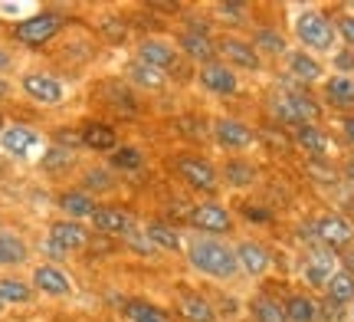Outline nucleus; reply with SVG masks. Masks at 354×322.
Instances as JSON below:
<instances>
[{
	"label": "nucleus",
	"instance_id": "13d9d810",
	"mask_svg": "<svg viewBox=\"0 0 354 322\" xmlns=\"http://www.w3.org/2000/svg\"><path fill=\"white\" fill-rule=\"evenodd\" d=\"M7 125H10V122H7V118H3V112H0V135H3V129H7Z\"/></svg>",
	"mask_w": 354,
	"mask_h": 322
},
{
	"label": "nucleus",
	"instance_id": "e433bc0d",
	"mask_svg": "<svg viewBox=\"0 0 354 322\" xmlns=\"http://www.w3.org/2000/svg\"><path fill=\"white\" fill-rule=\"evenodd\" d=\"M0 299H3V306H30L37 299V289L30 283V276L0 273Z\"/></svg>",
	"mask_w": 354,
	"mask_h": 322
},
{
	"label": "nucleus",
	"instance_id": "b1692460",
	"mask_svg": "<svg viewBox=\"0 0 354 322\" xmlns=\"http://www.w3.org/2000/svg\"><path fill=\"white\" fill-rule=\"evenodd\" d=\"M216 168H220V184L230 188V191H250V188L259 184V175H263L259 165L246 155H227L223 165H216Z\"/></svg>",
	"mask_w": 354,
	"mask_h": 322
},
{
	"label": "nucleus",
	"instance_id": "f03ea898",
	"mask_svg": "<svg viewBox=\"0 0 354 322\" xmlns=\"http://www.w3.org/2000/svg\"><path fill=\"white\" fill-rule=\"evenodd\" d=\"M184 260L187 267L203 280H216V283H233L240 280V263H236V250L223 237H203V233H190L184 244Z\"/></svg>",
	"mask_w": 354,
	"mask_h": 322
},
{
	"label": "nucleus",
	"instance_id": "9d476101",
	"mask_svg": "<svg viewBox=\"0 0 354 322\" xmlns=\"http://www.w3.org/2000/svg\"><path fill=\"white\" fill-rule=\"evenodd\" d=\"M210 138L220 152H227V155H243V152H250L259 138H256V129L240 116H216L210 122Z\"/></svg>",
	"mask_w": 354,
	"mask_h": 322
},
{
	"label": "nucleus",
	"instance_id": "f3484780",
	"mask_svg": "<svg viewBox=\"0 0 354 322\" xmlns=\"http://www.w3.org/2000/svg\"><path fill=\"white\" fill-rule=\"evenodd\" d=\"M292 148L305 155V161H331L335 155V138L325 125H302V129L289 132Z\"/></svg>",
	"mask_w": 354,
	"mask_h": 322
},
{
	"label": "nucleus",
	"instance_id": "bb28decb",
	"mask_svg": "<svg viewBox=\"0 0 354 322\" xmlns=\"http://www.w3.org/2000/svg\"><path fill=\"white\" fill-rule=\"evenodd\" d=\"M46 240H53L56 247H63L66 253L73 257L79 250L88 247V227L79 224V220H69V217H56L46 224Z\"/></svg>",
	"mask_w": 354,
	"mask_h": 322
},
{
	"label": "nucleus",
	"instance_id": "de8ad7c7",
	"mask_svg": "<svg viewBox=\"0 0 354 322\" xmlns=\"http://www.w3.org/2000/svg\"><path fill=\"white\" fill-rule=\"evenodd\" d=\"M331 66H335L338 76H354V50L338 46V50L331 53Z\"/></svg>",
	"mask_w": 354,
	"mask_h": 322
},
{
	"label": "nucleus",
	"instance_id": "1a4fd4ad",
	"mask_svg": "<svg viewBox=\"0 0 354 322\" xmlns=\"http://www.w3.org/2000/svg\"><path fill=\"white\" fill-rule=\"evenodd\" d=\"M17 89L26 102L39 109H59L66 102V82L50 69H24L17 79Z\"/></svg>",
	"mask_w": 354,
	"mask_h": 322
},
{
	"label": "nucleus",
	"instance_id": "6ab92c4d",
	"mask_svg": "<svg viewBox=\"0 0 354 322\" xmlns=\"http://www.w3.org/2000/svg\"><path fill=\"white\" fill-rule=\"evenodd\" d=\"M92 231L102 233V237H118V240H128L131 233L138 231V217L128 211V207L118 204H99V211L92 214Z\"/></svg>",
	"mask_w": 354,
	"mask_h": 322
},
{
	"label": "nucleus",
	"instance_id": "603ef678",
	"mask_svg": "<svg viewBox=\"0 0 354 322\" xmlns=\"http://www.w3.org/2000/svg\"><path fill=\"white\" fill-rule=\"evenodd\" d=\"M338 135L348 148H354V116H338Z\"/></svg>",
	"mask_w": 354,
	"mask_h": 322
},
{
	"label": "nucleus",
	"instance_id": "5701e85b",
	"mask_svg": "<svg viewBox=\"0 0 354 322\" xmlns=\"http://www.w3.org/2000/svg\"><path fill=\"white\" fill-rule=\"evenodd\" d=\"M39 145H43V135L33 125H26V122H10L3 129V135H0V152L7 158H17V161H26Z\"/></svg>",
	"mask_w": 354,
	"mask_h": 322
},
{
	"label": "nucleus",
	"instance_id": "864d4df0",
	"mask_svg": "<svg viewBox=\"0 0 354 322\" xmlns=\"http://www.w3.org/2000/svg\"><path fill=\"white\" fill-rule=\"evenodd\" d=\"M338 171H342L344 184H351V188H354V155H344L342 161H338Z\"/></svg>",
	"mask_w": 354,
	"mask_h": 322
},
{
	"label": "nucleus",
	"instance_id": "412c9836",
	"mask_svg": "<svg viewBox=\"0 0 354 322\" xmlns=\"http://www.w3.org/2000/svg\"><path fill=\"white\" fill-rule=\"evenodd\" d=\"M318 99L325 105V112L335 116H354V76H338L331 73L318 86Z\"/></svg>",
	"mask_w": 354,
	"mask_h": 322
},
{
	"label": "nucleus",
	"instance_id": "49530a36",
	"mask_svg": "<svg viewBox=\"0 0 354 322\" xmlns=\"http://www.w3.org/2000/svg\"><path fill=\"white\" fill-rule=\"evenodd\" d=\"M256 138H259V142H263V145H269L272 152H282V148H292L289 132L276 129V125H266L263 132H256Z\"/></svg>",
	"mask_w": 354,
	"mask_h": 322
},
{
	"label": "nucleus",
	"instance_id": "c85d7f7f",
	"mask_svg": "<svg viewBox=\"0 0 354 322\" xmlns=\"http://www.w3.org/2000/svg\"><path fill=\"white\" fill-rule=\"evenodd\" d=\"M282 310L289 322H322V296L308 293V289H286Z\"/></svg>",
	"mask_w": 354,
	"mask_h": 322
},
{
	"label": "nucleus",
	"instance_id": "7ed1b4c3",
	"mask_svg": "<svg viewBox=\"0 0 354 322\" xmlns=\"http://www.w3.org/2000/svg\"><path fill=\"white\" fill-rule=\"evenodd\" d=\"M73 24V17L59 7H43V10L30 13L24 20H13L7 26V37H10L13 46H20V50H30V53H39L46 50L50 43L59 39L66 26Z\"/></svg>",
	"mask_w": 354,
	"mask_h": 322
},
{
	"label": "nucleus",
	"instance_id": "ea45409f",
	"mask_svg": "<svg viewBox=\"0 0 354 322\" xmlns=\"http://www.w3.org/2000/svg\"><path fill=\"white\" fill-rule=\"evenodd\" d=\"M39 168H43L46 175H66V171L76 168V155L56 148V145H46V152L39 155Z\"/></svg>",
	"mask_w": 354,
	"mask_h": 322
},
{
	"label": "nucleus",
	"instance_id": "8fccbe9b",
	"mask_svg": "<svg viewBox=\"0 0 354 322\" xmlns=\"http://www.w3.org/2000/svg\"><path fill=\"white\" fill-rule=\"evenodd\" d=\"M39 257H43V263H53V267H63L66 260H69V253H66L63 247H56L53 240H46V237H43V244H39Z\"/></svg>",
	"mask_w": 354,
	"mask_h": 322
},
{
	"label": "nucleus",
	"instance_id": "72a5a7b5",
	"mask_svg": "<svg viewBox=\"0 0 354 322\" xmlns=\"http://www.w3.org/2000/svg\"><path fill=\"white\" fill-rule=\"evenodd\" d=\"M122 79H125L135 92H161L167 86L165 73H158V69H151V66H145L141 60H128V63L122 66Z\"/></svg>",
	"mask_w": 354,
	"mask_h": 322
},
{
	"label": "nucleus",
	"instance_id": "09e8293b",
	"mask_svg": "<svg viewBox=\"0 0 354 322\" xmlns=\"http://www.w3.org/2000/svg\"><path fill=\"white\" fill-rule=\"evenodd\" d=\"M125 247H131L135 253H141V257H158V250L151 247V240H148V233H145V227H138V231L131 233L125 240Z\"/></svg>",
	"mask_w": 354,
	"mask_h": 322
},
{
	"label": "nucleus",
	"instance_id": "4be33fe9",
	"mask_svg": "<svg viewBox=\"0 0 354 322\" xmlns=\"http://www.w3.org/2000/svg\"><path fill=\"white\" fill-rule=\"evenodd\" d=\"M30 283L37 289V296H50V299L73 296V276L63 267H53V263H43V260L30 270Z\"/></svg>",
	"mask_w": 354,
	"mask_h": 322
},
{
	"label": "nucleus",
	"instance_id": "3c124183",
	"mask_svg": "<svg viewBox=\"0 0 354 322\" xmlns=\"http://www.w3.org/2000/svg\"><path fill=\"white\" fill-rule=\"evenodd\" d=\"M17 69V53L0 39V76H7V73H13Z\"/></svg>",
	"mask_w": 354,
	"mask_h": 322
},
{
	"label": "nucleus",
	"instance_id": "a19ab883",
	"mask_svg": "<svg viewBox=\"0 0 354 322\" xmlns=\"http://www.w3.org/2000/svg\"><path fill=\"white\" fill-rule=\"evenodd\" d=\"M99 37L109 43V46H122L128 39V17H118V13H105L99 20Z\"/></svg>",
	"mask_w": 354,
	"mask_h": 322
},
{
	"label": "nucleus",
	"instance_id": "680f3d73",
	"mask_svg": "<svg viewBox=\"0 0 354 322\" xmlns=\"http://www.w3.org/2000/svg\"><path fill=\"white\" fill-rule=\"evenodd\" d=\"M0 220H3V217H0ZM0 227H3V224H0Z\"/></svg>",
	"mask_w": 354,
	"mask_h": 322
},
{
	"label": "nucleus",
	"instance_id": "5fc2aeb1",
	"mask_svg": "<svg viewBox=\"0 0 354 322\" xmlns=\"http://www.w3.org/2000/svg\"><path fill=\"white\" fill-rule=\"evenodd\" d=\"M338 267H342L344 273H351V276H354V247H348L344 253H338Z\"/></svg>",
	"mask_w": 354,
	"mask_h": 322
},
{
	"label": "nucleus",
	"instance_id": "9b49d317",
	"mask_svg": "<svg viewBox=\"0 0 354 322\" xmlns=\"http://www.w3.org/2000/svg\"><path fill=\"white\" fill-rule=\"evenodd\" d=\"M338 270V253H331L325 247H305L302 260H299V280H302V289L308 293H318L328 283L331 276Z\"/></svg>",
	"mask_w": 354,
	"mask_h": 322
},
{
	"label": "nucleus",
	"instance_id": "473e14b6",
	"mask_svg": "<svg viewBox=\"0 0 354 322\" xmlns=\"http://www.w3.org/2000/svg\"><path fill=\"white\" fill-rule=\"evenodd\" d=\"M145 233H148V240H151V247L158 250V253H184V233H180V227L177 224H171V220H148L145 224Z\"/></svg>",
	"mask_w": 354,
	"mask_h": 322
},
{
	"label": "nucleus",
	"instance_id": "39448f33",
	"mask_svg": "<svg viewBox=\"0 0 354 322\" xmlns=\"http://www.w3.org/2000/svg\"><path fill=\"white\" fill-rule=\"evenodd\" d=\"M135 60H141L145 66H151L158 73H165L167 82H194L197 76V66H190L180 53H177L174 39L165 37H141L135 43Z\"/></svg>",
	"mask_w": 354,
	"mask_h": 322
},
{
	"label": "nucleus",
	"instance_id": "f8f14e48",
	"mask_svg": "<svg viewBox=\"0 0 354 322\" xmlns=\"http://www.w3.org/2000/svg\"><path fill=\"white\" fill-rule=\"evenodd\" d=\"M312 224H315L318 247H325L331 253H344L348 247H354V224L342 211H322L312 217Z\"/></svg>",
	"mask_w": 354,
	"mask_h": 322
},
{
	"label": "nucleus",
	"instance_id": "bf43d9fd",
	"mask_svg": "<svg viewBox=\"0 0 354 322\" xmlns=\"http://www.w3.org/2000/svg\"><path fill=\"white\" fill-rule=\"evenodd\" d=\"M3 312H7V306H3V299H0V316H3Z\"/></svg>",
	"mask_w": 354,
	"mask_h": 322
},
{
	"label": "nucleus",
	"instance_id": "6e6d98bb",
	"mask_svg": "<svg viewBox=\"0 0 354 322\" xmlns=\"http://www.w3.org/2000/svg\"><path fill=\"white\" fill-rule=\"evenodd\" d=\"M13 89H17V86H13L10 79L7 76H0V105H7L13 99Z\"/></svg>",
	"mask_w": 354,
	"mask_h": 322
},
{
	"label": "nucleus",
	"instance_id": "2eb2a0df",
	"mask_svg": "<svg viewBox=\"0 0 354 322\" xmlns=\"http://www.w3.org/2000/svg\"><path fill=\"white\" fill-rule=\"evenodd\" d=\"M233 250H236V263H240V273L250 276V280H263L272 273V263H276V253L272 247L259 240V237H240L233 240Z\"/></svg>",
	"mask_w": 354,
	"mask_h": 322
},
{
	"label": "nucleus",
	"instance_id": "c756f323",
	"mask_svg": "<svg viewBox=\"0 0 354 322\" xmlns=\"http://www.w3.org/2000/svg\"><path fill=\"white\" fill-rule=\"evenodd\" d=\"M95 96H105L102 102L115 109L118 116H135L138 112V96H135V89L128 86L125 79H102L95 86Z\"/></svg>",
	"mask_w": 354,
	"mask_h": 322
},
{
	"label": "nucleus",
	"instance_id": "0eeeda50",
	"mask_svg": "<svg viewBox=\"0 0 354 322\" xmlns=\"http://www.w3.org/2000/svg\"><path fill=\"white\" fill-rule=\"evenodd\" d=\"M171 168L174 175L180 178V184L187 191L201 194V197H216L220 194V168L210 161V158L197 155V152H180V155L171 158Z\"/></svg>",
	"mask_w": 354,
	"mask_h": 322
},
{
	"label": "nucleus",
	"instance_id": "c9c22d12",
	"mask_svg": "<svg viewBox=\"0 0 354 322\" xmlns=\"http://www.w3.org/2000/svg\"><path fill=\"white\" fill-rule=\"evenodd\" d=\"M246 316H250V322H289L286 310H282V296L269 293V289H259L246 299Z\"/></svg>",
	"mask_w": 354,
	"mask_h": 322
},
{
	"label": "nucleus",
	"instance_id": "6e6552de",
	"mask_svg": "<svg viewBox=\"0 0 354 322\" xmlns=\"http://www.w3.org/2000/svg\"><path fill=\"white\" fill-rule=\"evenodd\" d=\"M216 60L227 63L240 76H259L266 73V60L256 53L246 33H216Z\"/></svg>",
	"mask_w": 354,
	"mask_h": 322
},
{
	"label": "nucleus",
	"instance_id": "4468645a",
	"mask_svg": "<svg viewBox=\"0 0 354 322\" xmlns=\"http://www.w3.org/2000/svg\"><path fill=\"white\" fill-rule=\"evenodd\" d=\"M171 316H177L180 322H220L214 299L207 296L203 289H194V286H177L174 289Z\"/></svg>",
	"mask_w": 354,
	"mask_h": 322
},
{
	"label": "nucleus",
	"instance_id": "052dcab7",
	"mask_svg": "<svg viewBox=\"0 0 354 322\" xmlns=\"http://www.w3.org/2000/svg\"><path fill=\"white\" fill-rule=\"evenodd\" d=\"M351 319H354V306H351Z\"/></svg>",
	"mask_w": 354,
	"mask_h": 322
},
{
	"label": "nucleus",
	"instance_id": "f704fd0d",
	"mask_svg": "<svg viewBox=\"0 0 354 322\" xmlns=\"http://www.w3.org/2000/svg\"><path fill=\"white\" fill-rule=\"evenodd\" d=\"M79 188L99 201L105 194L118 191V175H115L109 165H86L79 171Z\"/></svg>",
	"mask_w": 354,
	"mask_h": 322
},
{
	"label": "nucleus",
	"instance_id": "20e7f679",
	"mask_svg": "<svg viewBox=\"0 0 354 322\" xmlns=\"http://www.w3.org/2000/svg\"><path fill=\"white\" fill-rule=\"evenodd\" d=\"M292 37L299 43V50H308L315 56H331L338 50L335 17L325 7H299L292 17Z\"/></svg>",
	"mask_w": 354,
	"mask_h": 322
},
{
	"label": "nucleus",
	"instance_id": "a211bd4d",
	"mask_svg": "<svg viewBox=\"0 0 354 322\" xmlns=\"http://www.w3.org/2000/svg\"><path fill=\"white\" fill-rule=\"evenodd\" d=\"M282 73L289 79H295V82H302V86H308V89H315V86H322L325 82V76H328V69H325V60L322 56H315V53L308 50H299V46H292L289 56L282 60Z\"/></svg>",
	"mask_w": 354,
	"mask_h": 322
},
{
	"label": "nucleus",
	"instance_id": "f257e3e1",
	"mask_svg": "<svg viewBox=\"0 0 354 322\" xmlns=\"http://www.w3.org/2000/svg\"><path fill=\"white\" fill-rule=\"evenodd\" d=\"M263 112L269 118V125H276L282 132H295L302 129V125H322V118H325V105L318 99L312 89H272L266 92L263 99Z\"/></svg>",
	"mask_w": 354,
	"mask_h": 322
},
{
	"label": "nucleus",
	"instance_id": "58836bf2",
	"mask_svg": "<svg viewBox=\"0 0 354 322\" xmlns=\"http://www.w3.org/2000/svg\"><path fill=\"white\" fill-rule=\"evenodd\" d=\"M109 168L115 175H138L145 168V152L138 145H118L112 155H109Z\"/></svg>",
	"mask_w": 354,
	"mask_h": 322
},
{
	"label": "nucleus",
	"instance_id": "37998d69",
	"mask_svg": "<svg viewBox=\"0 0 354 322\" xmlns=\"http://www.w3.org/2000/svg\"><path fill=\"white\" fill-rule=\"evenodd\" d=\"M240 217L253 227H266V224H276V214L272 207L263 204V201H240Z\"/></svg>",
	"mask_w": 354,
	"mask_h": 322
},
{
	"label": "nucleus",
	"instance_id": "423d86ee",
	"mask_svg": "<svg viewBox=\"0 0 354 322\" xmlns=\"http://www.w3.org/2000/svg\"><path fill=\"white\" fill-rule=\"evenodd\" d=\"M184 224L194 233H203V237H223V240H230L236 233V214L220 197H201L197 204H190L187 214H184Z\"/></svg>",
	"mask_w": 354,
	"mask_h": 322
},
{
	"label": "nucleus",
	"instance_id": "aec40b11",
	"mask_svg": "<svg viewBox=\"0 0 354 322\" xmlns=\"http://www.w3.org/2000/svg\"><path fill=\"white\" fill-rule=\"evenodd\" d=\"M174 46L190 66H203V63H214L216 60V37L214 33H203V30L177 26Z\"/></svg>",
	"mask_w": 354,
	"mask_h": 322
},
{
	"label": "nucleus",
	"instance_id": "a18cd8bd",
	"mask_svg": "<svg viewBox=\"0 0 354 322\" xmlns=\"http://www.w3.org/2000/svg\"><path fill=\"white\" fill-rule=\"evenodd\" d=\"M50 145H56V148H63V152H82V135H79V129H73V125H63V129H53L50 132Z\"/></svg>",
	"mask_w": 354,
	"mask_h": 322
},
{
	"label": "nucleus",
	"instance_id": "4d7b16f0",
	"mask_svg": "<svg viewBox=\"0 0 354 322\" xmlns=\"http://www.w3.org/2000/svg\"><path fill=\"white\" fill-rule=\"evenodd\" d=\"M344 211H348V220H351V224H354V194H351V197H348V201H344Z\"/></svg>",
	"mask_w": 354,
	"mask_h": 322
},
{
	"label": "nucleus",
	"instance_id": "393cba45",
	"mask_svg": "<svg viewBox=\"0 0 354 322\" xmlns=\"http://www.w3.org/2000/svg\"><path fill=\"white\" fill-rule=\"evenodd\" d=\"M33 260V247L20 231L0 227V273H17Z\"/></svg>",
	"mask_w": 354,
	"mask_h": 322
},
{
	"label": "nucleus",
	"instance_id": "4c0bfd02",
	"mask_svg": "<svg viewBox=\"0 0 354 322\" xmlns=\"http://www.w3.org/2000/svg\"><path fill=\"white\" fill-rule=\"evenodd\" d=\"M322 299H325V303H331V306H338V310L354 306V276H351V273H344L342 267H338V270H335V276H331L328 283H325V289H322Z\"/></svg>",
	"mask_w": 354,
	"mask_h": 322
},
{
	"label": "nucleus",
	"instance_id": "cd10ccee",
	"mask_svg": "<svg viewBox=\"0 0 354 322\" xmlns=\"http://www.w3.org/2000/svg\"><path fill=\"white\" fill-rule=\"evenodd\" d=\"M79 135H82V148L95 152V155H112L118 148V132L102 122V118H82L79 122Z\"/></svg>",
	"mask_w": 354,
	"mask_h": 322
},
{
	"label": "nucleus",
	"instance_id": "7c9ffc66",
	"mask_svg": "<svg viewBox=\"0 0 354 322\" xmlns=\"http://www.w3.org/2000/svg\"><path fill=\"white\" fill-rule=\"evenodd\" d=\"M56 207H59V214L69 220H92V214L99 211V201L86 194L82 188H66V191L56 194Z\"/></svg>",
	"mask_w": 354,
	"mask_h": 322
},
{
	"label": "nucleus",
	"instance_id": "a878e982",
	"mask_svg": "<svg viewBox=\"0 0 354 322\" xmlns=\"http://www.w3.org/2000/svg\"><path fill=\"white\" fill-rule=\"evenodd\" d=\"M216 26H223V33H243V30H253L256 17H253V3L246 0H220L210 7Z\"/></svg>",
	"mask_w": 354,
	"mask_h": 322
},
{
	"label": "nucleus",
	"instance_id": "2f4dec72",
	"mask_svg": "<svg viewBox=\"0 0 354 322\" xmlns=\"http://www.w3.org/2000/svg\"><path fill=\"white\" fill-rule=\"evenodd\" d=\"M118 319L122 322H174V316H171V310L158 306L151 299L131 296L118 303Z\"/></svg>",
	"mask_w": 354,
	"mask_h": 322
},
{
	"label": "nucleus",
	"instance_id": "ddd939ff",
	"mask_svg": "<svg viewBox=\"0 0 354 322\" xmlns=\"http://www.w3.org/2000/svg\"><path fill=\"white\" fill-rule=\"evenodd\" d=\"M194 82H197L207 96H214V99H236L243 92V76L233 73V69H230L227 63H220V60L197 66Z\"/></svg>",
	"mask_w": 354,
	"mask_h": 322
},
{
	"label": "nucleus",
	"instance_id": "dca6fc26",
	"mask_svg": "<svg viewBox=\"0 0 354 322\" xmlns=\"http://www.w3.org/2000/svg\"><path fill=\"white\" fill-rule=\"evenodd\" d=\"M246 37H250V43L256 46V53L263 56L266 63H282L292 50L286 30H282L279 24H272V20H259V24H253V30H250Z\"/></svg>",
	"mask_w": 354,
	"mask_h": 322
},
{
	"label": "nucleus",
	"instance_id": "c03bdc74",
	"mask_svg": "<svg viewBox=\"0 0 354 322\" xmlns=\"http://www.w3.org/2000/svg\"><path fill=\"white\" fill-rule=\"evenodd\" d=\"M331 17H335L338 43H342V46H348V50H354V10H348V7H338V10H331Z\"/></svg>",
	"mask_w": 354,
	"mask_h": 322
},
{
	"label": "nucleus",
	"instance_id": "79ce46f5",
	"mask_svg": "<svg viewBox=\"0 0 354 322\" xmlns=\"http://www.w3.org/2000/svg\"><path fill=\"white\" fill-rule=\"evenodd\" d=\"M305 175L315 181V184H325V188L342 181V171H338V161H335V158H331V161H305Z\"/></svg>",
	"mask_w": 354,
	"mask_h": 322
}]
</instances>
